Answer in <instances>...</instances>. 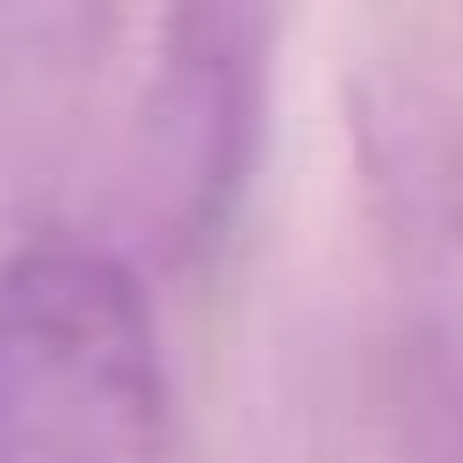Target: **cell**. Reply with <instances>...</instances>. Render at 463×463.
<instances>
[{
  "label": "cell",
  "instance_id": "1",
  "mask_svg": "<svg viewBox=\"0 0 463 463\" xmlns=\"http://www.w3.org/2000/svg\"><path fill=\"white\" fill-rule=\"evenodd\" d=\"M0 463H174V383L130 253L65 232L0 253Z\"/></svg>",
  "mask_w": 463,
  "mask_h": 463
},
{
  "label": "cell",
  "instance_id": "2",
  "mask_svg": "<svg viewBox=\"0 0 463 463\" xmlns=\"http://www.w3.org/2000/svg\"><path fill=\"white\" fill-rule=\"evenodd\" d=\"M369 137L412 347L434 398L463 427V116L412 94L383 101V116H369Z\"/></svg>",
  "mask_w": 463,
  "mask_h": 463
}]
</instances>
